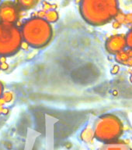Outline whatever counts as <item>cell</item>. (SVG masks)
<instances>
[{"label": "cell", "instance_id": "7c38bea8", "mask_svg": "<svg viewBox=\"0 0 132 150\" xmlns=\"http://www.w3.org/2000/svg\"><path fill=\"white\" fill-rule=\"evenodd\" d=\"M2 96H3V85L0 82V98H2Z\"/></svg>", "mask_w": 132, "mask_h": 150}, {"label": "cell", "instance_id": "52a82bcc", "mask_svg": "<svg viewBox=\"0 0 132 150\" xmlns=\"http://www.w3.org/2000/svg\"><path fill=\"white\" fill-rule=\"evenodd\" d=\"M99 150H131V149L125 143L116 141L113 142L104 143V145H102Z\"/></svg>", "mask_w": 132, "mask_h": 150}, {"label": "cell", "instance_id": "8fae6325", "mask_svg": "<svg viewBox=\"0 0 132 150\" xmlns=\"http://www.w3.org/2000/svg\"><path fill=\"white\" fill-rule=\"evenodd\" d=\"M126 38V44H127V47H128L131 50H132V29H131L127 35H125Z\"/></svg>", "mask_w": 132, "mask_h": 150}, {"label": "cell", "instance_id": "9c48e42d", "mask_svg": "<svg viewBox=\"0 0 132 150\" xmlns=\"http://www.w3.org/2000/svg\"><path fill=\"white\" fill-rule=\"evenodd\" d=\"M44 19H45L47 22L49 23H54L55 21H58V14L55 10H49L47 12L44 13Z\"/></svg>", "mask_w": 132, "mask_h": 150}, {"label": "cell", "instance_id": "5b68a950", "mask_svg": "<svg viewBox=\"0 0 132 150\" xmlns=\"http://www.w3.org/2000/svg\"><path fill=\"white\" fill-rule=\"evenodd\" d=\"M20 18V7L12 1L0 3V23H15Z\"/></svg>", "mask_w": 132, "mask_h": 150}, {"label": "cell", "instance_id": "4fadbf2b", "mask_svg": "<svg viewBox=\"0 0 132 150\" xmlns=\"http://www.w3.org/2000/svg\"><path fill=\"white\" fill-rule=\"evenodd\" d=\"M0 69H1V61H0Z\"/></svg>", "mask_w": 132, "mask_h": 150}, {"label": "cell", "instance_id": "3957f363", "mask_svg": "<svg viewBox=\"0 0 132 150\" xmlns=\"http://www.w3.org/2000/svg\"><path fill=\"white\" fill-rule=\"evenodd\" d=\"M94 138L103 143L116 142L122 135L123 124L115 115L105 114L100 117L93 125Z\"/></svg>", "mask_w": 132, "mask_h": 150}, {"label": "cell", "instance_id": "7a4b0ae2", "mask_svg": "<svg viewBox=\"0 0 132 150\" xmlns=\"http://www.w3.org/2000/svg\"><path fill=\"white\" fill-rule=\"evenodd\" d=\"M23 40L34 48H41L48 44L52 37L51 23L42 17H32L21 27Z\"/></svg>", "mask_w": 132, "mask_h": 150}, {"label": "cell", "instance_id": "30bf717a", "mask_svg": "<svg viewBox=\"0 0 132 150\" xmlns=\"http://www.w3.org/2000/svg\"><path fill=\"white\" fill-rule=\"evenodd\" d=\"M93 138H94V134H93V131L92 129L86 128V130H84L82 134V138L86 142H89Z\"/></svg>", "mask_w": 132, "mask_h": 150}, {"label": "cell", "instance_id": "277c9868", "mask_svg": "<svg viewBox=\"0 0 132 150\" xmlns=\"http://www.w3.org/2000/svg\"><path fill=\"white\" fill-rule=\"evenodd\" d=\"M23 42L20 29L13 23H0V56H10L20 50Z\"/></svg>", "mask_w": 132, "mask_h": 150}, {"label": "cell", "instance_id": "6da1fadb", "mask_svg": "<svg viewBox=\"0 0 132 150\" xmlns=\"http://www.w3.org/2000/svg\"><path fill=\"white\" fill-rule=\"evenodd\" d=\"M79 11L84 21L90 25H105L118 14V0H80Z\"/></svg>", "mask_w": 132, "mask_h": 150}, {"label": "cell", "instance_id": "8992f818", "mask_svg": "<svg viewBox=\"0 0 132 150\" xmlns=\"http://www.w3.org/2000/svg\"><path fill=\"white\" fill-rule=\"evenodd\" d=\"M105 46L109 53L114 55L120 53L127 47L125 35L121 34L112 35L107 38Z\"/></svg>", "mask_w": 132, "mask_h": 150}, {"label": "cell", "instance_id": "ba28073f", "mask_svg": "<svg viewBox=\"0 0 132 150\" xmlns=\"http://www.w3.org/2000/svg\"><path fill=\"white\" fill-rule=\"evenodd\" d=\"M38 2L39 0H17V2H18L17 5L20 7V9L29 10L37 6Z\"/></svg>", "mask_w": 132, "mask_h": 150}]
</instances>
